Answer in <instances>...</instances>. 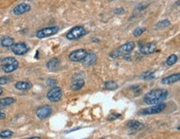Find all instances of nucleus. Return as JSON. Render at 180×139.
<instances>
[{"mask_svg":"<svg viewBox=\"0 0 180 139\" xmlns=\"http://www.w3.org/2000/svg\"><path fill=\"white\" fill-rule=\"evenodd\" d=\"M96 60H97V56H96V55L94 52L90 51V52L86 53V55L84 57V59L81 62H82L83 66H91L96 62Z\"/></svg>","mask_w":180,"mask_h":139,"instance_id":"10","label":"nucleus"},{"mask_svg":"<svg viewBox=\"0 0 180 139\" xmlns=\"http://www.w3.org/2000/svg\"><path fill=\"white\" fill-rule=\"evenodd\" d=\"M83 76H84V74L82 73V72H78V73H77V75H75L72 77V80H73V81L74 80H83V77H82Z\"/></svg>","mask_w":180,"mask_h":139,"instance_id":"30","label":"nucleus"},{"mask_svg":"<svg viewBox=\"0 0 180 139\" xmlns=\"http://www.w3.org/2000/svg\"><path fill=\"white\" fill-rule=\"evenodd\" d=\"M27 139H41L39 137H28V138Z\"/></svg>","mask_w":180,"mask_h":139,"instance_id":"34","label":"nucleus"},{"mask_svg":"<svg viewBox=\"0 0 180 139\" xmlns=\"http://www.w3.org/2000/svg\"><path fill=\"white\" fill-rule=\"evenodd\" d=\"M28 50H29V48L24 42H18V43L13 44V46L12 47L13 52L17 55H24L28 51Z\"/></svg>","mask_w":180,"mask_h":139,"instance_id":"8","label":"nucleus"},{"mask_svg":"<svg viewBox=\"0 0 180 139\" xmlns=\"http://www.w3.org/2000/svg\"><path fill=\"white\" fill-rule=\"evenodd\" d=\"M169 95V91L167 89H152L144 97V101L149 105H154L159 103H162Z\"/></svg>","mask_w":180,"mask_h":139,"instance_id":"1","label":"nucleus"},{"mask_svg":"<svg viewBox=\"0 0 180 139\" xmlns=\"http://www.w3.org/2000/svg\"><path fill=\"white\" fill-rule=\"evenodd\" d=\"M58 31V27H46V28L39 30L36 35H37V37H38V38H45V37H51V36L57 34Z\"/></svg>","mask_w":180,"mask_h":139,"instance_id":"6","label":"nucleus"},{"mask_svg":"<svg viewBox=\"0 0 180 139\" xmlns=\"http://www.w3.org/2000/svg\"><path fill=\"white\" fill-rule=\"evenodd\" d=\"M15 102V100L12 97H6L3 98L0 100V109H2L3 108L7 107L8 105L12 104Z\"/></svg>","mask_w":180,"mask_h":139,"instance_id":"19","label":"nucleus"},{"mask_svg":"<svg viewBox=\"0 0 180 139\" xmlns=\"http://www.w3.org/2000/svg\"><path fill=\"white\" fill-rule=\"evenodd\" d=\"M140 51L144 55H149V54H152V53L156 51L157 46L155 43H148V44H145L140 47Z\"/></svg>","mask_w":180,"mask_h":139,"instance_id":"12","label":"nucleus"},{"mask_svg":"<svg viewBox=\"0 0 180 139\" xmlns=\"http://www.w3.org/2000/svg\"><path fill=\"white\" fill-rule=\"evenodd\" d=\"M13 133L11 130H8V129H6V130H3L0 133V137L3 139L10 138L11 137L13 136Z\"/></svg>","mask_w":180,"mask_h":139,"instance_id":"23","label":"nucleus"},{"mask_svg":"<svg viewBox=\"0 0 180 139\" xmlns=\"http://www.w3.org/2000/svg\"><path fill=\"white\" fill-rule=\"evenodd\" d=\"M47 84H48V85H49V86H54V87H55V85H56V84H57V81L56 80L48 79V80H47Z\"/></svg>","mask_w":180,"mask_h":139,"instance_id":"31","label":"nucleus"},{"mask_svg":"<svg viewBox=\"0 0 180 139\" xmlns=\"http://www.w3.org/2000/svg\"><path fill=\"white\" fill-rule=\"evenodd\" d=\"M15 88L19 90H28L32 88V84L27 81H19L15 84Z\"/></svg>","mask_w":180,"mask_h":139,"instance_id":"17","label":"nucleus"},{"mask_svg":"<svg viewBox=\"0 0 180 139\" xmlns=\"http://www.w3.org/2000/svg\"><path fill=\"white\" fill-rule=\"evenodd\" d=\"M6 118V114L3 112H0V120H3Z\"/></svg>","mask_w":180,"mask_h":139,"instance_id":"33","label":"nucleus"},{"mask_svg":"<svg viewBox=\"0 0 180 139\" xmlns=\"http://www.w3.org/2000/svg\"><path fill=\"white\" fill-rule=\"evenodd\" d=\"M30 10H31V6L29 4H27V3H23L17 5L15 8H13V13L15 15H21V14L29 12Z\"/></svg>","mask_w":180,"mask_h":139,"instance_id":"11","label":"nucleus"},{"mask_svg":"<svg viewBox=\"0 0 180 139\" xmlns=\"http://www.w3.org/2000/svg\"><path fill=\"white\" fill-rule=\"evenodd\" d=\"M18 68H19V62H18V60L15 61L14 63L2 66V69H3V71L5 73H12L13 71H16Z\"/></svg>","mask_w":180,"mask_h":139,"instance_id":"16","label":"nucleus"},{"mask_svg":"<svg viewBox=\"0 0 180 139\" xmlns=\"http://www.w3.org/2000/svg\"><path fill=\"white\" fill-rule=\"evenodd\" d=\"M135 47V43L134 42H130L125 43V44L122 45L119 47H118L116 50L113 51L111 52L110 53V57L113 58V59H115V58H118L121 55H124L125 54H128V53H130L134 50V48Z\"/></svg>","mask_w":180,"mask_h":139,"instance_id":"2","label":"nucleus"},{"mask_svg":"<svg viewBox=\"0 0 180 139\" xmlns=\"http://www.w3.org/2000/svg\"><path fill=\"white\" fill-rule=\"evenodd\" d=\"M142 78L145 80H150L154 79V74L152 71H147L142 75Z\"/></svg>","mask_w":180,"mask_h":139,"instance_id":"25","label":"nucleus"},{"mask_svg":"<svg viewBox=\"0 0 180 139\" xmlns=\"http://www.w3.org/2000/svg\"><path fill=\"white\" fill-rule=\"evenodd\" d=\"M166 108V104L164 103H159L156 104H154L153 106H151L149 108H144L141 111L140 113L144 114V115H149V114H156V113H161L162 111L164 110V108Z\"/></svg>","mask_w":180,"mask_h":139,"instance_id":"4","label":"nucleus"},{"mask_svg":"<svg viewBox=\"0 0 180 139\" xmlns=\"http://www.w3.org/2000/svg\"><path fill=\"white\" fill-rule=\"evenodd\" d=\"M15 61H17V60L14 57H6V58H4L3 60H2V66H4V65H8V64L14 63Z\"/></svg>","mask_w":180,"mask_h":139,"instance_id":"26","label":"nucleus"},{"mask_svg":"<svg viewBox=\"0 0 180 139\" xmlns=\"http://www.w3.org/2000/svg\"><path fill=\"white\" fill-rule=\"evenodd\" d=\"M47 97H48V100H50L51 102H58L61 100V97H62V90H61L60 87H53L52 89L48 91Z\"/></svg>","mask_w":180,"mask_h":139,"instance_id":"5","label":"nucleus"},{"mask_svg":"<svg viewBox=\"0 0 180 139\" xmlns=\"http://www.w3.org/2000/svg\"><path fill=\"white\" fill-rule=\"evenodd\" d=\"M146 28L145 27H137V28H135L134 30V32H133V36L135 37H138L141 36V35L143 34L144 32H145Z\"/></svg>","mask_w":180,"mask_h":139,"instance_id":"24","label":"nucleus"},{"mask_svg":"<svg viewBox=\"0 0 180 139\" xmlns=\"http://www.w3.org/2000/svg\"><path fill=\"white\" fill-rule=\"evenodd\" d=\"M105 88L106 89H109V90H115V89H116L118 88V84L115 81L110 80V81L105 83Z\"/></svg>","mask_w":180,"mask_h":139,"instance_id":"21","label":"nucleus"},{"mask_svg":"<svg viewBox=\"0 0 180 139\" xmlns=\"http://www.w3.org/2000/svg\"><path fill=\"white\" fill-rule=\"evenodd\" d=\"M101 139H106V138H101Z\"/></svg>","mask_w":180,"mask_h":139,"instance_id":"36","label":"nucleus"},{"mask_svg":"<svg viewBox=\"0 0 180 139\" xmlns=\"http://www.w3.org/2000/svg\"><path fill=\"white\" fill-rule=\"evenodd\" d=\"M120 116H121L120 113H113V114H111V115H110V117L107 118V120L113 121L115 120V119H116V118H119Z\"/></svg>","mask_w":180,"mask_h":139,"instance_id":"29","label":"nucleus"},{"mask_svg":"<svg viewBox=\"0 0 180 139\" xmlns=\"http://www.w3.org/2000/svg\"><path fill=\"white\" fill-rule=\"evenodd\" d=\"M52 108L50 105H43L37 109L36 114L39 119H45L52 114Z\"/></svg>","mask_w":180,"mask_h":139,"instance_id":"9","label":"nucleus"},{"mask_svg":"<svg viewBox=\"0 0 180 139\" xmlns=\"http://www.w3.org/2000/svg\"><path fill=\"white\" fill-rule=\"evenodd\" d=\"M115 13H117V14H122V13H124V8H116V9H115Z\"/></svg>","mask_w":180,"mask_h":139,"instance_id":"32","label":"nucleus"},{"mask_svg":"<svg viewBox=\"0 0 180 139\" xmlns=\"http://www.w3.org/2000/svg\"><path fill=\"white\" fill-rule=\"evenodd\" d=\"M128 129L131 130V131H137L144 127V125L141 123H140L139 121L136 120H130L127 123Z\"/></svg>","mask_w":180,"mask_h":139,"instance_id":"15","label":"nucleus"},{"mask_svg":"<svg viewBox=\"0 0 180 139\" xmlns=\"http://www.w3.org/2000/svg\"><path fill=\"white\" fill-rule=\"evenodd\" d=\"M59 66H60V60L57 58H52L47 63V67L50 71H56L58 69Z\"/></svg>","mask_w":180,"mask_h":139,"instance_id":"14","label":"nucleus"},{"mask_svg":"<svg viewBox=\"0 0 180 139\" xmlns=\"http://www.w3.org/2000/svg\"><path fill=\"white\" fill-rule=\"evenodd\" d=\"M1 45L3 47H11L14 44V40L10 37H3L1 38Z\"/></svg>","mask_w":180,"mask_h":139,"instance_id":"18","label":"nucleus"},{"mask_svg":"<svg viewBox=\"0 0 180 139\" xmlns=\"http://www.w3.org/2000/svg\"><path fill=\"white\" fill-rule=\"evenodd\" d=\"M170 21L167 20V19H164L163 21L159 22H158L156 25L157 27H159V28H163V27H166L170 26Z\"/></svg>","mask_w":180,"mask_h":139,"instance_id":"27","label":"nucleus"},{"mask_svg":"<svg viewBox=\"0 0 180 139\" xmlns=\"http://www.w3.org/2000/svg\"><path fill=\"white\" fill-rule=\"evenodd\" d=\"M178 60V55H174V54H173V55H170L169 57L167 58V60H166V64H167L168 66H174L176 62H177Z\"/></svg>","mask_w":180,"mask_h":139,"instance_id":"22","label":"nucleus"},{"mask_svg":"<svg viewBox=\"0 0 180 139\" xmlns=\"http://www.w3.org/2000/svg\"><path fill=\"white\" fill-rule=\"evenodd\" d=\"M180 80V74H174V75H171L170 76H167L164 79H162L161 83L163 84H174V83H176V82L179 81Z\"/></svg>","mask_w":180,"mask_h":139,"instance_id":"13","label":"nucleus"},{"mask_svg":"<svg viewBox=\"0 0 180 139\" xmlns=\"http://www.w3.org/2000/svg\"><path fill=\"white\" fill-rule=\"evenodd\" d=\"M86 34V29L82 26H77L71 29L67 34H66V38L69 40H76L78 39L80 37H83Z\"/></svg>","mask_w":180,"mask_h":139,"instance_id":"3","label":"nucleus"},{"mask_svg":"<svg viewBox=\"0 0 180 139\" xmlns=\"http://www.w3.org/2000/svg\"><path fill=\"white\" fill-rule=\"evenodd\" d=\"M84 84H85L84 80H74L73 83H72V86H71V89H72V90H74V91L80 90L82 87L84 86Z\"/></svg>","mask_w":180,"mask_h":139,"instance_id":"20","label":"nucleus"},{"mask_svg":"<svg viewBox=\"0 0 180 139\" xmlns=\"http://www.w3.org/2000/svg\"><path fill=\"white\" fill-rule=\"evenodd\" d=\"M86 53H87V51L85 49H78V50L73 51L72 52L70 53L68 58L69 60L72 62H79L84 59Z\"/></svg>","mask_w":180,"mask_h":139,"instance_id":"7","label":"nucleus"},{"mask_svg":"<svg viewBox=\"0 0 180 139\" xmlns=\"http://www.w3.org/2000/svg\"><path fill=\"white\" fill-rule=\"evenodd\" d=\"M3 88H2V87H0V95H2V94H3Z\"/></svg>","mask_w":180,"mask_h":139,"instance_id":"35","label":"nucleus"},{"mask_svg":"<svg viewBox=\"0 0 180 139\" xmlns=\"http://www.w3.org/2000/svg\"><path fill=\"white\" fill-rule=\"evenodd\" d=\"M12 81V78L8 76H2L0 77V85H3Z\"/></svg>","mask_w":180,"mask_h":139,"instance_id":"28","label":"nucleus"}]
</instances>
